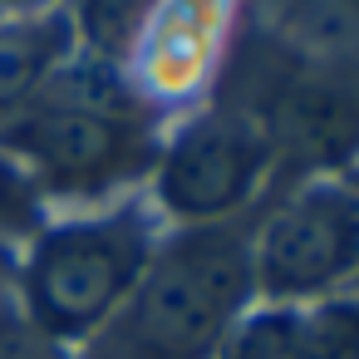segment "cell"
Returning a JSON list of instances; mask_svg holds the SVG:
<instances>
[{
  "label": "cell",
  "instance_id": "cell-1",
  "mask_svg": "<svg viewBox=\"0 0 359 359\" xmlns=\"http://www.w3.org/2000/svg\"><path fill=\"white\" fill-rule=\"evenodd\" d=\"M0 153L15 158L40 192L99 197L153 172L158 104L99 60L60 65L45 89L0 123Z\"/></svg>",
  "mask_w": 359,
  "mask_h": 359
},
{
  "label": "cell",
  "instance_id": "cell-2",
  "mask_svg": "<svg viewBox=\"0 0 359 359\" xmlns=\"http://www.w3.org/2000/svg\"><path fill=\"white\" fill-rule=\"evenodd\" d=\"M256 290L251 241L236 226H187L153 246L133 295L109 320L99 354L109 359H212L236 330Z\"/></svg>",
  "mask_w": 359,
  "mask_h": 359
},
{
  "label": "cell",
  "instance_id": "cell-3",
  "mask_svg": "<svg viewBox=\"0 0 359 359\" xmlns=\"http://www.w3.org/2000/svg\"><path fill=\"white\" fill-rule=\"evenodd\" d=\"M148 256L153 226L133 207L45 226L20 261V320L55 344L94 339L133 295Z\"/></svg>",
  "mask_w": 359,
  "mask_h": 359
},
{
  "label": "cell",
  "instance_id": "cell-4",
  "mask_svg": "<svg viewBox=\"0 0 359 359\" xmlns=\"http://www.w3.org/2000/svg\"><path fill=\"white\" fill-rule=\"evenodd\" d=\"M276 138L241 109H217L187 123L153 163L158 207L187 226H222L251 202L271 168Z\"/></svg>",
  "mask_w": 359,
  "mask_h": 359
},
{
  "label": "cell",
  "instance_id": "cell-5",
  "mask_svg": "<svg viewBox=\"0 0 359 359\" xmlns=\"http://www.w3.org/2000/svg\"><path fill=\"white\" fill-rule=\"evenodd\" d=\"M256 290L271 300L330 295L359 276V187L310 182L266 217L251 241Z\"/></svg>",
  "mask_w": 359,
  "mask_h": 359
},
{
  "label": "cell",
  "instance_id": "cell-6",
  "mask_svg": "<svg viewBox=\"0 0 359 359\" xmlns=\"http://www.w3.org/2000/svg\"><path fill=\"white\" fill-rule=\"evenodd\" d=\"M74 25L60 11L45 15H0V123L15 118L45 79L69 60Z\"/></svg>",
  "mask_w": 359,
  "mask_h": 359
},
{
  "label": "cell",
  "instance_id": "cell-7",
  "mask_svg": "<svg viewBox=\"0 0 359 359\" xmlns=\"http://www.w3.org/2000/svg\"><path fill=\"white\" fill-rule=\"evenodd\" d=\"M359 349V305L320 315H261L241 325L226 359H349Z\"/></svg>",
  "mask_w": 359,
  "mask_h": 359
},
{
  "label": "cell",
  "instance_id": "cell-8",
  "mask_svg": "<svg viewBox=\"0 0 359 359\" xmlns=\"http://www.w3.org/2000/svg\"><path fill=\"white\" fill-rule=\"evenodd\" d=\"M158 11H163V0H79V15L69 25L84 35L89 60L118 69L138 55V40Z\"/></svg>",
  "mask_w": 359,
  "mask_h": 359
},
{
  "label": "cell",
  "instance_id": "cell-9",
  "mask_svg": "<svg viewBox=\"0 0 359 359\" xmlns=\"http://www.w3.org/2000/svg\"><path fill=\"white\" fill-rule=\"evenodd\" d=\"M45 231V212H40V187L30 182V172L0 153V241H35Z\"/></svg>",
  "mask_w": 359,
  "mask_h": 359
},
{
  "label": "cell",
  "instance_id": "cell-10",
  "mask_svg": "<svg viewBox=\"0 0 359 359\" xmlns=\"http://www.w3.org/2000/svg\"><path fill=\"white\" fill-rule=\"evenodd\" d=\"M0 359H65L55 339H45L40 330H30L20 315L0 320Z\"/></svg>",
  "mask_w": 359,
  "mask_h": 359
},
{
  "label": "cell",
  "instance_id": "cell-11",
  "mask_svg": "<svg viewBox=\"0 0 359 359\" xmlns=\"http://www.w3.org/2000/svg\"><path fill=\"white\" fill-rule=\"evenodd\" d=\"M15 305H20V261H15V251L6 241H0V320L15 315Z\"/></svg>",
  "mask_w": 359,
  "mask_h": 359
},
{
  "label": "cell",
  "instance_id": "cell-12",
  "mask_svg": "<svg viewBox=\"0 0 359 359\" xmlns=\"http://www.w3.org/2000/svg\"><path fill=\"white\" fill-rule=\"evenodd\" d=\"M55 11V0H0V15H45Z\"/></svg>",
  "mask_w": 359,
  "mask_h": 359
}]
</instances>
